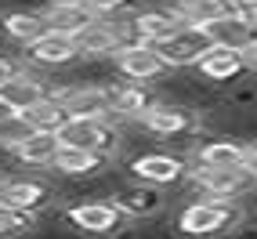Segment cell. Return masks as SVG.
I'll use <instances>...</instances> for the list:
<instances>
[{
    "mask_svg": "<svg viewBox=\"0 0 257 239\" xmlns=\"http://www.w3.org/2000/svg\"><path fill=\"white\" fill-rule=\"evenodd\" d=\"M156 47H160V55L167 58V65H178V69H181V65H199V58L214 47V40H210V33L203 29V26L181 22V26L170 33L167 40H160Z\"/></svg>",
    "mask_w": 257,
    "mask_h": 239,
    "instance_id": "cell-1",
    "label": "cell"
},
{
    "mask_svg": "<svg viewBox=\"0 0 257 239\" xmlns=\"http://www.w3.org/2000/svg\"><path fill=\"white\" fill-rule=\"evenodd\" d=\"M62 145H73V149H91V152H105L116 145V131L105 124L101 116H69L58 131Z\"/></svg>",
    "mask_w": 257,
    "mask_h": 239,
    "instance_id": "cell-2",
    "label": "cell"
},
{
    "mask_svg": "<svg viewBox=\"0 0 257 239\" xmlns=\"http://www.w3.org/2000/svg\"><path fill=\"white\" fill-rule=\"evenodd\" d=\"M232 199H203V203H192V207H185L181 217H178V228L185 235H214L221 228H228L232 225Z\"/></svg>",
    "mask_w": 257,
    "mask_h": 239,
    "instance_id": "cell-3",
    "label": "cell"
},
{
    "mask_svg": "<svg viewBox=\"0 0 257 239\" xmlns=\"http://www.w3.org/2000/svg\"><path fill=\"white\" fill-rule=\"evenodd\" d=\"M116 62H119V73L127 80H134V83L156 80L167 69V58L160 55V47L149 44V40H138V44H131L123 51H116Z\"/></svg>",
    "mask_w": 257,
    "mask_h": 239,
    "instance_id": "cell-4",
    "label": "cell"
},
{
    "mask_svg": "<svg viewBox=\"0 0 257 239\" xmlns=\"http://www.w3.org/2000/svg\"><path fill=\"white\" fill-rule=\"evenodd\" d=\"M203 29L210 33V40L217 47H235V51H246L257 40V26L246 19V11H228V15H217V19L203 22Z\"/></svg>",
    "mask_w": 257,
    "mask_h": 239,
    "instance_id": "cell-5",
    "label": "cell"
},
{
    "mask_svg": "<svg viewBox=\"0 0 257 239\" xmlns=\"http://www.w3.org/2000/svg\"><path fill=\"white\" fill-rule=\"evenodd\" d=\"M196 181L207 189L214 199H235L243 189L257 181V170L250 167H239V170H221V167H196Z\"/></svg>",
    "mask_w": 257,
    "mask_h": 239,
    "instance_id": "cell-6",
    "label": "cell"
},
{
    "mask_svg": "<svg viewBox=\"0 0 257 239\" xmlns=\"http://www.w3.org/2000/svg\"><path fill=\"white\" fill-rule=\"evenodd\" d=\"M26 47H29V58L44 62V65H62V62H73L80 55L76 37H73V33H62V29H47L33 44H26Z\"/></svg>",
    "mask_w": 257,
    "mask_h": 239,
    "instance_id": "cell-7",
    "label": "cell"
},
{
    "mask_svg": "<svg viewBox=\"0 0 257 239\" xmlns=\"http://www.w3.org/2000/svg\"><path fill=\"white\" fill-rule=\"evenodd\" d=\"M94 19H101V15L87 4V0H55L51 11H47V26L62 29V33H73V37H80Z\"/></svg>",
    "mask_w": 257,
    "mask_h": 239,
    "instance_id": "cell-8",
    "label": "cell"
},
{
    "mask_svg": "<svg viewBox=\"0 0 257 239\" xmlns=\"http://www.w3.org/2000/svg\"><path fill=\"white\" fill-rule=\"evenodd\" d=\"M62 149L58 131H29L26 138L15 145V156L29 167H55V156Z\"/></svg>",
    "mask_w": 257,
    "mask_h": 239,
    "instance_id": "cell-9",
    "label": "cell"
},
{
    "mask_svg": "<svg viewBox=\"0 0 257 239\" xmlns=\"http://www.w3.org/2000/svg\"><path fill=\"white\" fill-rule=\"evenodd\" d=\"M134 178H142L149 185H170L185 174V163L178 156H167V152H149V156H138L131 163Z\"/></svg>",
    "mask_w": 257,
    "mask_h": 239,
    "instance_id": "cell-10",
    "label": "cell"
},
{
    "mask_svg": "<svg viewBox=\"0 0 257 239\" xmlns=\"http://www.w3.org/2000/svg\"><path fill=\"white\" fill-rule=\"evenodd\" d=\"M246 55L243 51H235V47H210L207 55L199 58V73L207 76V80H235L239 73L246 69Z\"/></svg>",
    "mask_w": 257,
    "mask_h": 239,
    "instance_id": "cell-11",
    "label": "cell"
},
{
    "mask_svg": "<svg viewBox=\"0 0 257 239\" xmlns=\"http://www.w3.org/2000/svg\"><path fill=\"white\" fill-rule=\"evenodd\" d=\"M123 210L116 203H80V207L69 210V221L80 232H112L119 225Z\"/></svg>",
    "mask_w": 257,
    "mask_h": 239,
    "instance_id": "cell-12",
    "label": "cell"
},
{
    "mask_svg": "<svg viewBox=\"0 0 257 239\" xmlns=\"http://www.w3.org/2000/svg\"><path fill=\"white\" fill-rule=\"evenodd\" d=\"M44 98H47L44 83H37L33 76H11L4 87H0V101H4V105H11L15 112L33 109V105H37V101H44Z\"/></svg>",
    "mask_w": 257,
    "mask_h": 239,
    "instance_id": "cell-13",
    "label": "cell"
},
{
    "mask_svg": "<svg viewBox=\"0 0 257 239\" xmlns=\"http://www.w3.org/2000/svg\"><path fill=\"white\" fill-rule=\"evenodd\" d=\"M142 120H145V127L152 134H163V138H178V134H185L188 127L196 124L185 109H174V105H152Z\"/></svg>",
    "mask_w": 257,
    "mask_h": 239,
    "instance_id": "cell-14",
    "label": "cell"
},
{
    "mask_svg": "<svg viewBox=\"0 0 257 239\" xmlns=\"http://www.w3.org/2000/svg\"><path fill=\"white\" fill-rule=\"evenodd\" d=\"M199 167H221V170H239L250 167V152L235 142H210L199 149Z\"/></svg>",
    "mask_w": 257,
    "mask_h": 239,
    "instance_id": "cell-15",
    "label": "cell"
},
{
    "mask_svg": "<svg viewBox=\"0 0 257 239\" xmlns=\"http://www.w3.org/2000/svg\"><path fill=\"white\" fill-rule=\"evenodd\" d=\"M26 124L33 127V131H62V124L69 120V109H65V101L62 98H44V101H37L33 109H26V112H19Z\"/></svg>",
    "mask_w": 257,
    "mask_h": 239,
    "instance_id": "cell-16",
    "label": "cell"
},
{
    "mask_svg": "<svg viewBox=\"0 0 257 239\" xmlns=\"http://www.w3.org/2000/svg\"><path fill=\"white\" fill-rule=\"evenodd\" d=\"M58 98L65 101L69 116H101V120H105L112 112V98L105 91H65Z\"/></svg>",
    "mask_w": 257,
    "mask_h": 239,
    "instance_id": "cell-17",
    "label": "cell"
},
{
    "mask_svg": "<svg viewBox=\"0 0 257 239\" xmlns=\"http://www.w3.org/2000/svg\"><path fill=\"white\" fill-rule=\"evenodd\" d=\"M134 22H138V37L142 40L160 44L181 26V15L178 11H142V15H134Z\"/></svg>",
    "mask_w": 257,
    "mask_h": 239,
    "instance_id": "cell-18",
    "label": "cell"
},
{
    "mask_svg": "<svg viewBox=\"0 0 257 239\" xmlns=\"http://www.w3.org/2000/svg\"><path fill=\"white\" fill-rule=\"evenodd\" d=\"M0 203H8V207H19V210H37L47 203V189L37 181H8L4 189H0Z\"/></svg>",
    "mask_w": 257,
    "mask_h": 239,
    "instance_id": "cell-19",
    "label": "cell"
},
{
    "mask_svg": "<svg viewBox=\"0 0 257 239\" xmlns=\"http://www.w3.org/2000/svg\"><path fill=\"white\" fill-rule=\"evenodd\" d=\"M55 167L62 170V174H94V170L101 167V152L62 145V149H58V156H55Z\"/></svg>",
    "mask_w": 257,
    "mask_h": 239,
    "instance_id": "cell-20",
    "label": "cell"
},
{
    "mask_svg": "<svg viewBox=\"0 0 257 239\" xmlns=\"http://www.w3.org/2000/svg\"><path fill=\"white\" fill-rule=\"evenodd\" d=\"M47 15H29V11H15L4 19V33L15 40H22V44H33L40 37V33H47Z\"/></svg>",
    "mask_w": 257,
    "mask_h": 239,
    "instance_id": "cell-21",
    "label": "cell"
},
{
    "mask_svg": "<svg viewBox=\"0 0 257 239\" xmlns=\"http://www.w3.org/2000/svg\"><path fill=\"white\" fill-rule=\"evenodd\" d=\"M112 98V112H123V116H145L156 101H152V94L145 87H138V83H131V87H119V91H109Z\"/></svg>",
    "mask_w": 257,
    "mask_h": 239,
    "instance_id": "cell-22",
    "label": "cell"
},
{
    "mask_svg": "<svg viewBox=\"0 0 257 239\" xmlns=\"http://www.w3.org/2000/svg\"><path fill=\"white\" fill-rule=\"evenodd\" d=\"M116 207L123 210V214H131V217H142V214H152V210L160 207V192L145 181L142 189H127V192H119Z\"/></svg>",
    "mask_w": 257,
    "mask_h": 239,
    "instance_id": "cell-23",
    "label": "cell"
},
{
    "mask_svg": "<svg viewBox=\"0 0 257 239\" xmlns=\"http://www.w3.org/2000/svg\"><path fill=\"white\" fill-rule=\"evenodd\" d=\"M29 210H19V207H8V203H0V235H11V232H22L29 228Z\"/></svg>",
    "mask_w": 257,
    "mask_h": 239,
    "instance_id": "cell-24",
    "label": "cell"
},
{
    "mask_svg": "<svg viewBox=\"0 0 257 239\" xmlns=\"http://www.w3.org/2000/svg\"><path fill=\"white\" fill-rule=\"evenodd\" d=\"M87 4L101 15V19H116V15H127L138 0H87Z\"/></svg>",
    "mask_w": 257,
    "mask_h": 239,
    "instance_id": "cell-25",
    "label": "cell"
},
{
    "mask_svg": "<svg viewBox=\"0 0 257 239\" xmlns=\"http://www.w3.org/2000/svg\"><path fill=\"white\" fill-rule=\"evenodd\" d=\"M11 76H19V69H15V62H8V58H0V87L11 80Z\"/></svg>",
    "mask_w": 257,
    "mask_h": 239,
    "instance_id": "cell-26",
    "label": "cell"
},
{
    "mask_svg": "<svg viewBox=\"0 0 257 239\" xmlns=\"http://www.w3.org/2000/svg\"><path fill=\"white\" fill-rule=\"evenodd\" d=\"M243 55H246V62H250V65H253V69H257V40H253V44H250V47L243 51Z\"/></svg>",
    "mask_w": 257,
    "mask_h": 239,
    "instance_id": "cell-27",
    "label": "cell"
},
{
    "mask_svg": "<svg viewBox=\"0 0 257 239\" xmlns=\"http://www.w3.org/2000/svg\"><path fill=\"white\" fill-rule=\"evenodd\" d=\"M243 11H246V19H250V22H253V26H257V0H253V4H246V8H243Z\"/></svg>",
    "mask_w": 257,
    "mask_h": 239,
    "instance_id": "cell-28",
    "label": "cell"
},
{
    "mask_svg": "<svg viewBox=\"0 0 257 239\" xmlns=\"http://www.w3.org/2000/svg\"><path fill=\"white\" fill-rule=\"evenodd\" d=\"M15 116V109L11 105H4V101H0V124H4V120H11Z\"/></svg>",
    "mask_w": 257,
    "mask_h": 239,
    "instance_id": "cell-29",
    "label": "cell"
},
{
    "mask_svg": "<svg viewBox=\"0 0 257 239\" xmlns=\"http://www.w3.org/2000/svg\"><path fill=\"white\" fill-rule=\"evenodd\" d=\"M250 163H253V170H257V149H253V152H250Z\"/></svg>",
    "mask_w": 257,
    "mask_h": 239,
    "instance_id": "cell-30",
    "label": "cell"
},
{
    "mask_svg": "<svg viewBox=\"0 0 257 239\" xmlns=\"http://www.w3.org/2000/svg\"><path fill=\"white\" fill-rule=\"evenodd\" d=\"M232 4H239V8H246V4H253V0H232Z\"/></svg>",
    "mask_w": 257,
    "mask_h": 239,
    "instance_id": "cell-31",
    "label": "cell"
}]
</instances>
